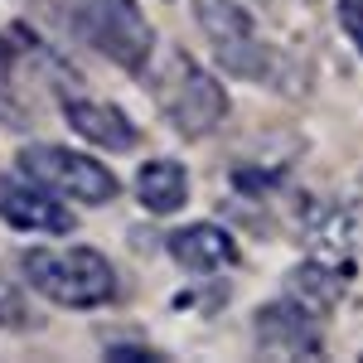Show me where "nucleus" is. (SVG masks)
Wrapping results in <instances>:
<instances>
[{"mask_svg": "<svg viewBox=\"0 0 363 363\" xmlns=\"http://www.w3.org/2000/svg\"><path fill=\"white\" fill-rule=\"evenodd\" d=\"M306 252L325 267H349L354 262V218L344 208H325L306 223Z\"/></svg>", "mask_w": 363, "mask_h": 363, "instance_id": "f8f14e48", "label": "nucleus"}, {"mask_svg": "<svg viewBox=\"0 0 363 363\" xmlns=\"http://www.w3.org/2000/svg\"><path fill=\"white\" fill-rule=\"evenodd\" d=\"M286 296H291L296 306H306L315 320H325V315H335L339 296H344V272L315 262V257H306L301 267L286 272Z\"/></svg>", "mask_w": 363, "mask_h": 363, "instance_id": "9d476101", "label": "nucleus"}, {"mask_svg": "<svg viewBox=\"0 0 363 363\" xmlns=\"http://www.w3.org/2000/svg\"><path fill=\"white\" fill-rule=\"evenodd\" d=\"M252 339L267 359H315L325 349L320 320L306 306H296L291 296H281V301H272V306H262L252 315Z\"/></svg>", "mask_w": 363, "mask_h": 363, "instance_id": "423d86ee", "label": "nucleus"}, {"mask_svg": "<svg viewBox=\"0 0 363 363\" xmlns=\"http://www.w3.org/2000/svg\"><path fill=\"white\" fill-rule=\"evenodd\" d=\"M63 121L73 126V136H83L87 145H97L107 155H121L136 145L131 116L112 102H97V97H63Z\"/></svg>", "mask_w": 363, "mask_h": 363, "instance_id": "6e6552de", "label": "nucleus"}, {"mask_svg": "<svg viewBox=\"0 0 363 363\" xmlns=\"http://www.w3.org/2000/svg\"><path fill=\"white\" fill-rule=\"evenodd\" d=\"M73 25L97 54L126 73H145V63L155 58V34L136 0H73Z\"/></svg>", "mask_w": 363, "mask_h": 363, "instance_id": "7ed1b4c3", "label": "nucleus"}, {"mask_svg": "<svg viewBox=\"0 0 363 363\" xmlns=\"http://www.w3.org/2000/svg\"><path fill=\"white\" fill-rule=\"evenodd\" d=\"M10 63H15V49H10V44H5V39H0V78H5V73H10Z\"/></svg>", "mask_w": 363, "mask_h": 363, "instance_id": "dca6fc26", "label": "nucleus"}, {"mask_svg": "<svg viewBox=\"0 0 363 363\" xmlns=\"http://www.w3.org/2000/svg\"><path fill=\"white\" fill-rule=\"evenodd\" d=\"M25 281L44 301L63 310H97L116 301V267L92 247H29L25 252Z\"/></svg>", "mask_w": 363, "mask_h": 363, "instance_id": "f257e3e1", "label": "nucleus"}, {"mask_svg": "<svg viewBox=\"0 0 363 363\" xmlns=\"http://www.w3.org/2000/svg\"><path fill=\"white\" fill-rule=\"evenodd\" d=\"M20 320V296L10 281H0V325H15Z\"/></svg>", "mask_w": 363, "mask_h": 363, "instance_id": "4468645a", "label": "nucleus"}, {"mask_svg": "<svg viewBox=\"0 0 363 363\" xmlns=\"http://www.w3.org/2000/svg\"><path fill=\"white\" fill-rule=\"evenodd\" d=\"M189 5H194V25L213 44V58H218V68H223L228 78L262 83L272 73V49L257 39L252 15L238 0H189Z\"/></svg>", "mask_w": 363, "mask_h": 363, "instance_id": "39448f33", "label": "nucleus"}, {"mask_svg": "<svg viewBox=\"0 0 363 363\" xmlns=\"http://www.w3.org/2000/svg\"><path fill=\"white\" fill-rule=\"evenodd\" d=\"M145 73H150V92H155V102H160V112H165L174 136L203 140L213 126H223L228 87L208 68H199L194 58L165 54L160 63H145Z\"/></svg>", "mask_w": 363, "mask_h": 363, "instance_id": "f03ea898", "label": "nucleus"}, {"mask_svg": "<svg viewBox=\"0 0 363 363\" xmlns=\"http://www.w3.org/2000/svg\"><path fill=\"white\" fill-rule=\"evenodd\" d=\"M136 199L150 208V213H174V208H184L189 203V169L179 165V160H145L136 169Z\"/></svg>", "mask_w": 363, "mask_h": 363, "instance_id": "9b49d317", "label": "nucleus"}, {"mask_svg": "<svg viewBox=\"0 0 363 363\" xmlns=\"http://www.w3.org/2000/svg\"><path fill=\"white\" fill-rule=\"evenodd\" d=\"M107 359H121V363L145 359V363H155V354H150V349H136V344H107Z\"/></svg>", "mask_w": 363, "mask_h": 363, "instance_id": "2eb2a0df", "label": "nucleus"}, {"mask_svg": "<svg viewBox=\"0 0 363 363\" xmlns=\"http://www.w3.org/2000/svg\"><path fill=\"white\" fill-rule=\"evenodd\" d=\"M0 218L20 233H44V238H63L73 233V213L68 199H58L54 189L34 184L29 174L20 179H0Z\"/></svg>", "mask_w": 363, "mask_h": 363, "instance_id": "0eeeda50", "label": "nucleus"}, {"mask_svg": "<svg viewBox=\"0 0 363 363\" xmlns=\"http://www.w3.org/2000/svg\"><path fill=\"white\" fill-rule=\"evenodd\" d=\"M335 20H339V29H344V39H349L363 58V0H339Z\"/></svg>", "mask_w": 363, "mask_h": 363, "instance_id": "ddd939ff", "label": "nucleus"}, {"mask_svg": "<svg viewBox=\"0 0 363 363\" xmlns=\"http://www.w3.org/2000/svg\"><path fill=\"white\" fill-rule=\"evenodd\" d=\"M169 257L184 267V272H228L238 262V242L233 233L218 223H189L169 238Z\"/></svg>", "mask_w": 363, "mask_h": 363, "instance_id": "1a4fd4ad", "label": "nucleus"}, {"mask_svg": "<svg viewBox=\"0 0 363 363\" xmlns=\"http://www.w3.org/2000/svg\"><path fill=\"white\" fill-rule=\"evenodd\" d=\"M20 174H29L34 184L54 189L68 203H112L121 194V179L112 174V165L92 160L83 150H68V145H49V140H34L15 155Z\"/></svg>", "mask_w": 363, "mask_h": 363, "instance_id": "20e7f679", "label": "nucleus"}]
</instances>
